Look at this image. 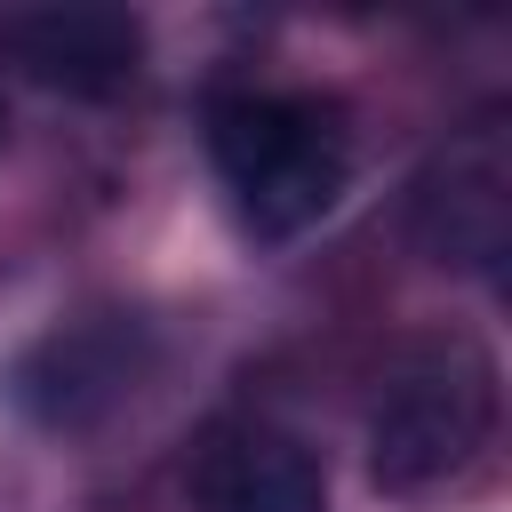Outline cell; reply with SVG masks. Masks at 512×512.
<instances>
[{"label":"cell","mask_w":512,"mask_h":512,"mask_svg":"<svg viewBox=\"0 0 512 512\" xmlns=\"http://www.w3.org/2000/svg\"><path fill=\"white\" fill-rule=\"evenodd\" d=\"M200 136L256 240L312 232L352 184L344 104L312 88H216L200 112Z\"/></svg>","instance_id":"6da1fadb"},{"label":"cell","mask_w":512,"mask_h":512,"mask_svg":"<svg viewBox=\"0 0 512 512\" xmlns=\"http://www.w3.org/2000/svg\"><path fill=\"white\" fill-rule=\"evenodd\" d=\"M496 360L480 336L448 328V336H416L368 408V480L400 504H424L440 488H456L488 440H496Z\"/></svg>","instance_id":"7a4b0ae2"},{"label":"cell","mask_w":512,"mask_h":512,"mask_svg":"<svg viewBox=\"0 0 512 512\" xmlns=\"http://www.w3.org/2000/svg\"><path fill=\"white\" fill-rule=\"evenodd\" d=\"M144 320L136 312H80V320H56L48 336H32L16 360H8V400L40 424V432H88L96 416H112L136 376H144Z\"/></svg>","instance_id":"3957f363"},{"label":"cell","mask_w":512,"mask_h":512,"mask_svg":"<svg viewBox=\"0 0 512 512\" xmlns=\"http://www.w3.org/2000/svg\"><path fill=\"white\" fill-rule=\"evenodd\" d=\"M408 224H416V248L432 264H456V272L504 264V248H512V152H504L496 120H480L448 152H432V168L416 176Z\"/></svg>","instance_id":"277c9868"},{"label":"cell","mask_w":512,"mask_h":512,"mask_svg":"<svg viewBox=\"0 0 512 512\" xmlns=\"http://www.w3.org/2000/svg\"><path fill=\"white\" fill-rule=\"evenodd\" d=\"M0 64L48 96L72 104H112L144 72V24L128 8L96 0H48V8H8L0 16Z\"/></svg>","instance_id":"5b68a950"},{"label":"cell","mask_w":512,"mask_h":512,"mask_svg":"<svg viewBox=\"0 0 512 512\" xmlns=\"http://www.w3.org/2000/svg\"><path fill=\"white\" fill-rule=\"evenodd\" d=\"M200 512H328V464L288 424H216L192 456Z\"/></svg>","instance_id":"8992f818"},{"label":"cell","mask_w":512,"mask_h":512,"mask_svg":"<svg viewBox=\"0 0 512 512\" xmlns=\"http://www.w3.org/2000/svg\"><path fill=\"white\" fill-rule=\"evenodd\" d=\"M0 136H8V104H0Z\"/></svg>","instance_id":"52a82bcc"}]
</instances>
